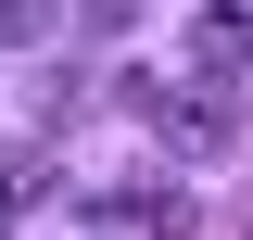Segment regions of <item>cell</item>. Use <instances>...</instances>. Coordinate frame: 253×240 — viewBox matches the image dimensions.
<instances>
[{"label": "cell", "instance_id": "cell-4", "mask_svg": "<svg viewBox=\"0 0 253 240\" xmlns=\"http://www.w3.org/2000/svg\"><path fill=\"white\" fill-rule=\"evenodd\" d=\"M0 38H51V0H0Z\"/></svg>", "mask_w": 253, "mask_h": 240}, {"label": "cell", "instance_id": "cell-1", "mask_svg": "<svg viewBox=\"0 0 253 240\" xmlns=\"http://www.w3.org/2000/svg\"><path fill=\"white\" fill-rule=\"evenodd\" d=\"M139 101H152V126H165L177 164H215V152L241 139V63H203V51H190L177 76H152Z\"/></svg>", "mask_w": 253, "mask_h": 240}, {"label": "cell", "instance_id": "cell-2", "mask_svg": "<svg viewBox=\"0 0 253 240\" xmlns=\"http://www.w3.org/2000/svg\"><path fill=\"white\" fill-rule=\"evenodd\" d=\"M190 51H203V63H253V0H203Z\"/></svg>", "mask_w": 253, "mask_h": 240}, {"label": "cell", "instance_id": "cell-3", "mask_svg": "<svg viewBox=\"0 0 253 240\" xmlns=\"http://www.w3.org/2000/svg\"><path fill=\"white\" fill-rule=\"evenodd\" d=\"M38 190H51V164H38L26 139H0V215H13V202H38Z\"/></svg>", "mask_w": 253, "mask_h": 240}]
</instances>
